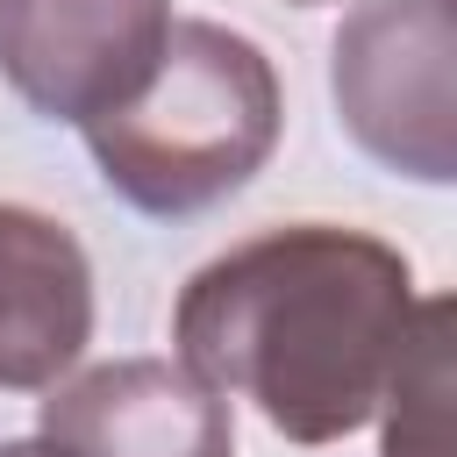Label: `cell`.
I'll return each mask as SVG.
<instances>
[{"mask_svg": "<svg viewBox=\"0 0 457 457\" xmlns=\"http://www.w3.org/2000/svg\"><path fill=\"white\" fill-rule=\"evenodd\" d=\"M407 307L414 271L393 243L293 221L200 264L171 307V343L214 393L257 400L286 443H343L378 414Z\"/></svg>", "mask_w": 457, "mask_h": 457, "instance_id": "obj_1", "label": "cell"}, {"mask_svg": "<svg viewBox=\"0 0 457 457\" xmlns=\"http://www.w3.org/2000/svg\"><path fill=\"white\" fill-rule=\"evenodd\" d=\"M271 57L221 21H171L150 79L86 121V150L136 214L179 221L250 186L278 143Z\"/></svg>", "mask_w": 457, "mask_h": 457, "instance_id": "obj_2", "label": "cell"}, {"mask_svg": "<svg viewBox=\"0 0 457 457\" xmlns=\"http://www.w3.org/2000/svg\"><path fill=\"white\" fill-rule=\"evenodd\" d=\"M343 136L421 186H457V0H357L328 43Z\"/></svg>", "mask_w": 457, "mask_h": 457, "instance_id": "obj_3", "label": "cell"}, {"mask_svg": "<svg viewBox=\"0 0 457 457\" xmlns=\"http://www.w3.org/2000/svg\"><path fill=\"white\" fill-rule=\"evenodd\" d=\"M171 36V0H0V79L43 121L129 100Z\"/></svg>", "mask_w": 457, "mask_h": 457, "instance_id": "obj_4", "label": "cell"}, {"mask_svg": "<svg viewBox=\"0 0 457 457\" xmlns=\"http://www.w3.org/2000/svg\"><path fill=\"white\" fill-rule=\"evenodd\" d=\"M43 436L64 457H236L228 400L171 357H114L50 386Z\"/></svg>", "mask_w": 457, "mask_h": 457, "instance_id": "obj_5", "label": "cell"}, {"mask_svg": "<svg viewBox=\"0 0 457 457\" xmlns=\"http://www.w3.org/2000/svg\"><path fill=\"white\" fill-rule=\"evenodd\" d=\"M93 343V264L79 236L0 200V386L43 393Z\"/></svg>", "mask_w": 457, "mask_h": 457, "instance_id": "obj_6", "label": "cell"}, {"mask_svg": "<svg viewBox=\"0 0 457 457\" xmlns=\"http://www.w3.org/2000/svg\"><path fill=\"white\" fill-rule=\"evenodd\" d=\"M378 457H457V293L407 307L386 386Z\"/></svg>", "mask_w": 457, "mask_h": 457, "instance_id": "obj_7", "label": "cell"}, {"mask_svg": "<svg viewBox=\"0 0 457 457\" xmlns=\"http://www.w3.org/2000/svg\"><path fill=\"white\" fill-rule=\"evenodd\" d=\"M0 457H64L50 436H14V443H0Z\"/></svg>", "mask_w": 457, "mask_h": 457, "instance_id": "obj_8", "label": "cell"}, {"mask_svg": "<svg viewBox=\"0 0 457 457\" xmlns=\"http://www.w3.org/2000/svg\"><path fill=\"white\" fill-rule=\"evenodd\" d=\"M293 7H321V0H293Z\"/></svg>", "mask_w": 457, "mask_h": 457, "instance_id": "obj_9", "label": "cell"}]
</instances>
